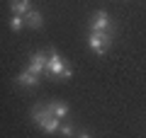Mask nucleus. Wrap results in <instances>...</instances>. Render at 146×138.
Segmentation results:
<instances>
[{
    "label": "nucleus",
    "mask_w": 146,
    "mask_h": 138,
    "mask_svg": "<svg viewBox=\"0 0 146 138\" xmlns=\"http://www.w3.org/2000/svg\"><path fill=\"white\" fill-rule=\"evenodd\" d=\"M32 119H34V124L42 128L44 133H56L58 131V124H61V119L54 116V114L49 112L46 104H39V107L32 109Z\"/></svg>",
    "instance_id": "obj_1"
},
{
    "label": "nucleus",
    "mask_w": 146,
    "mask_h": 138,
    "mask_svg": "<svg viewBox=\"0 0 146 138\" xmlns=\"http://www.w3.org/2000/svg\"><path fill=\"white\" fill-rule=\"evenodd\" d=\"M88 46H90V51H93V53L105 56V53L110 51V46H112V34H110V29H90Z\"/></svg>",
    "instance_id": "obj_2"
},
{
    "label": "nucleus",
    "mask_w": 146,
    "mask_h": 138,
    "mask_svg": "<svg viewBox=\"0 0 146 138\" xmlns=\"http://www.w3.org/2000/svg\"><path fill=\"white\" fill-rule=\"evenodd\" d=\"M68 66H71V63H68L58 51H51V53H49V58H46V73H49L51 78H61V73L66 70Z\"/></svg>",
    "instance_id": "obj_3"
},
{
    "label": "nucleus",
    "mask_w": 146,
    "mask_h": 138,
    "mask_svg": "<svg viewBox=\"0 0 146 138\" xmlns=\"http://www.w3.org/2000/svg\"><path fill=\"white\" fill-rule=\"evenodd\" d=\"M46 58H49V53H44V51H36V53H32L29 56V70L32 73H36V75H42V73H46Z\"/></svg>",
    "instance_id": "obj_4"
},
{
    "label": "nucleus",
    "mask_w": 146,
    "mask_h": 138,
    "mask_svg": "<svg viewBox=\"0 0 146 138\" xmlns=\"http://www.w3.org/2000/svg\"><path fill=\"white\" fill-rule=\"evenodd\" d=\"M110 27H112V22H110V15L105 10H98L90 20V29H110Z\"/></svg>",
    "instance_id": "obj_5"
},
{
    "label": "nucleus",
    "mask_w": 146,
    "mask_h": 138,
    "mask_svg": "<svg viewBox=\"0 0 146 138\" xmlns=\"http://www.w3.org/2000/svg\"><path fill=\"white\" fill-rule=\"evenodd\" d=\"M15 82H17V85H22V87H34L36 82H39V75H36V73H32L29 68H25V70L17 75Z\"/></svg>",
    "instance_id": "obj_6"
},
{
    "label": "nucleus",
    "mask_w": 146,
    "mask_h": 138,
    "mask_svg": "<svg viewBox=\"0 0 146 138\" xmlns=\"http://www.w3.org/2000/svg\"><path fill=\"white\" fill-rule=\"evenodd\" d=\"M25 24L32 27V29H42V27H44V17H42V12L32 7V10L25 15Z\"/></svg>",
    "instance_id": "obj_7"
},
{
    "label": "nucleus",
    "mask_w": 146,
    "mask_h": 138,
    "mask_svg": "<svg viewBox=\"0 0 146 138\" xmlns=\"http://www.w3.org/2000/svg\"><path fill=\"white\" fill-rule=\"evenodd\" d=\"M46 107H49V112H51L56 119H63L68 114V104L61 102V99H56V102H46Z\"/></svg>",
    "instance_id": "obj_8"
},
{
    "label": "nucleus",
    "mask_w": 146,
    "mask_h": 138,
    "mask_svg": "<svg viewBox=\"0 0 146 138\" xmlns=\"http://www.w3.org/2000/svg\"><path fill=\"white\" fill-rule=\"evenodd\" d=\"M10 10L12 15H27L32 10V3L29 0H10Z\"/></svg>",
    "instance_id": "obj_9"
},
{
    "label": "nucleus",
    "mask_w": 146,
    "mask_h": 138,
    "mask_svg": "<svg viewBox=\"0 0 146 138\" xmlns=\"http://www.w3.org/2000/svg\"><path fill=\"white\" fill-rule=\"evenodd\" d=\"M25 27V15H12L10 17V29L12 32H20Z\"/></svg>",
    "instance_id": "obj_10"
},
{
    "label": "nucleus",
    "mask_w": 146,
    "mask_h": 138,
    "mask_svg": "<svg viewBox=\"0 0 146 138\" xmlns=\"http://www.w3.org/2000/svg\"><path fill=\"white\" fill-rule=\"evenodd\" d=\"M56 133H61V136H73L76 131H73L71 124H58V131H56Z\"/></svg>",
    "instance_id": "obj_11"
}]
</instances>
